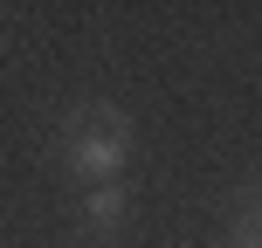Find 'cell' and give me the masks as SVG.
<instances>
[{"instance_id": "1", "label": "cell", "mask_w": 262, "mask_h": 248, "mask_svg": "<svg viewBox=\"0 0 262 248\" xmlns=\"http://www.w3.org/2000/svg\"><path fill=\"white\" fill-rule=\"evenodd\" d=\"M131 145H138L131 110L104 104V97L69 104L62 110V131H55V159H62V172L76 186H118L124 166H131Z\"/></svg>"}, {"instance_id": "2", "label": "cell", "mask_w": 262, "mask_h": 248, "mask_svg": "<svg viewBox=\"0 0 262 248\" xmlns=\"http://www.w3.org/2000/svg\"><path fill=\"white\" fill-rule=\"evenodd\" d=\"M131 221V186H83L76 193V235L83 241H118Z\"/></svg>"}, {"instance_id": "3", "label": "cell", "mask_w": 262, "mask_h": 248, "mask_svg": "<svg viewBox=\"0 0 262 248\" xmlns=\"http://www.w3.org/2000/svg\"><path fill=\"white\" fill-rule=\"evenodd\" d=\"M235 241H262V186L242 193V214H235Z\"/></svg>"}, {"instance_id": "4", "label": "cell", "mask_w": 262, "mask_h": 248, "mask_svg": "<svg viewBox=\"0 0 262 248\" xmlns=\"http://www.w3.org/2000/svg\"><path fill=\"white\" fill-rule=\"evenodd\" d=\"M235 248H262V241H235Z\"/></svg>"}]
</instances>
